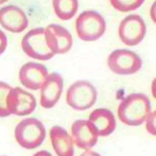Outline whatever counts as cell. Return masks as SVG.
Masks as SVG:
<instances>
[{
  "label": "cell",
  "instance_id": "10",
  "mask_svg": "<svg viewBox=\"0 0 156 156\" xmlns=\"http://www.w3.org/2000/svg\"><path fill=\"white\" fill-rule=\"evenodd\" d=\"M0 25L13 33H20L28 26L26 13L15 5H8L0 9Z\"/></svg>",
  "mask_w": 156,
  "mask_h": 156
},
{
  "label": "cell",
  "instance_id": "7",
  "mask_svg": "<svg viewBox=\"0 0 156 156\" xmlns=\"http://www.w3.org/2000/svg\"><path fill=\"white\" fill-rule=\"evenodd\" d=\"M146 32V24L138 15L132 14L125 17L120 23L118 35L126 45L133 46L139 44Z\"/></svg>",
  "mask_w": 156,
  "mask_h": 156
},
{
  "label": "cell",
  "instance_id": "14",
  "mask_svg": "<svg viewBox=\"0 0 156 156\" xmlns=\"http://www.w3.org/2000/svg\"><path fill=\"white\" fill-rule=\"evenodd\" d=\"M88 121L94 128L98 136L110 135L116 129V119L113 113L105 108L93 110L89 115Z\"/></svg>",
  "mask_w": 156,
  "mask_h": 156
},
{
  "label": "cell",
  "instance_id": "17",
  "mask_svg": "<svg viewBox=\"0 0 156 156\" xmlns=\"http://www.w3.org/2000/svg\"><path fill=\"white\" fill-rule=\"evenodd\" d=\"M111 5L116 10L128 12L139 8L144 0H109Z\"/></svg>",
  "mask_w": 156,
  "mask_h": 156
},
{
  "label": "cell",
  "instance_id": "21",
  "mask_svg": "<svg viewBox=\"0 0 156 156\" xmlns=\"http://www.w3.org/2000/svg\"><path fill=\"white\" fill-rule=\"evenodd\" d=\"M80 156H102L98 152H96L94 151H90V150H86L83 152H82Z\"/></svg>",
  "mask_w": 156,
  "mask_h": 156
},
{
  "label": "cell",
  "instance_id": "5",
  "mask_svg": "<svg viewBox=\"0 0 156 156\" xmlns=\"http://www.w3.org/2000/svg\"><path fill=\"white\" fill-rule=\"evenodd\" d=\"M21 48L27 56L36 60H48L55 55L48 45L45 28L43 27L27 32L22 38Z\"/></svg>",
  "mask_w": 156,
  "mask_h": 156
},
{
  "label": "cell",
  "instance_id": "11",
  "mask_svg": "<svg viewBox=\"0 0 156 156\" xmlns=\"http://www.w3.org/2000/svg\"><path fill=\"white\" fill-rule=\"evenodd\" d=\"M48 76V70L43 65L33 62L24 64L19 71L21 83L31 90L40 89Z\"/></svg>",
  "mask_w": 156,
  "mask_h": 156
},
{
  "label": "cell",
  "instance_id": "20",
  "mask_svg": "<svg viewBox=\"0 0 156 156\" xmlns=\"http://www.w3.org/2000/svg\"><path fill=\"white\" fill-rule=\"evenodd\" d=\"M7 38L5 33L0 29V55L3 54L7 46Z\"/></svg>",
  "mask_w": 156,
  "mask_h": 156
},
{
  "label": "cell",
  "instance_id": "15",
  "mask_svg": "<svg viewBox=\"0 0 156 156\" xmlns=\"http://www.w3.org/2000/svg\"><path fill=\"white\" fill-rule=\"evenodd\" d=\"M49 135L52 147L57 156H74L73 141L65 129L54 126L51 128Z\"/></svg>",
  "mask_w": 156,
  "mask_h": 156
},
{
  "label": "cell",
  "instance_id": "4",
  "mask_svg": "<svg viewBox=\"0 0 156 156\" xmlns=\"http://www.w3.org/2000/svg\"><path fill=\"white\" fill-rule=\"evenodd\" d=\"M97 91L88 80H80L74 82L66 91L67 104L76 110H85L91 108L97 99Z\"/></svg>",
  "mask_w": 156,
  "mask_h": 156
},
{
  "label": "cell",
  "instance_id": "12",
  "mask_svg": "<svg viewBox=\"0 0 156 156\" xmlns=\"http://www.w3.org/2000/svg\"><path fill=\"white\" fill-rule=\"evenodd\" d=\"M63 87V80L59 74H48L40 88V105L44 108L53 107L60 98Z\"/></svg>",
  "mask_w": 156,
  "mask_h": 156
},
{
  "label": "cell",
  "instance_id": "18",
  "mask_svg": "<svg viewBox=\"0 0 156 156\" xmlns=\"http://www.w3.org/2000/svg\"><path fill=\"white\" fill-rule=\"evenodd\" d=\"M12 88L8 83L0 81V118L10 115L7 108V96Z\"/></svg>",
  "mask_w": 156,
  "mask_h": 156
},
{
  "label": "cell",
  "instance_id": "3",
  "mask_svg": "<svg viewBox=\"0 0 156 156\" xmlns=\"http://www.w3.org/2000/svg\"><path fill=\"white\" fill-rule=\"evenodd\" d=\"M75 27L78 37L85 41L99 39L105 32L106 23L104 18L94 10H85L76 18Z\"/></svg>",
  "mask_w": 156,
  "mask_h": 156
},
{
  "label": "cell",
  "instance_id": "9",
  "mask_svg": "<svg viewBox=\"0 0 156 156\" xmlns=\"http://www.w3.org/2000/svg\"><path fill=\"white\" fill-rule=\"evenodd\" d=\"M48 45L55 54H65L73 45V38L69 32L63 26L51 24L45 28Z\"/></svg>",
  "mask_w": 156,
  "mask_h": 156
},
{
  "label": "cell",
  "instance_id": "24",
  "mask_svg": "<svg viewBox=\"0 0 156 156\" xmlns=\"http://www.w3.org/2000/svg\"><path fill=\"white\" fill-rule=\"evenodd\" d=\"M2 156H7V155H2Z\"/></svg>",
  "mask_w": 156,
  "mask_h": 156
},
{
  "label": "cell",
  "instance_id": "22",
  "mask_svg": "<svg viewBox=\"0 0 156 156\" xmlns=\"http://www.w3.org/2000/svg\"><path fill=\"white\" fill-rule=\"evenodd\" d=\"M33 156H52L51 154L46 151H40L36 152Z\"/></svg>",
  "mask_w": 156,
  "mask_h": 156
},
{
  "label": "cell",
  "instance_id": "6",
  "mask_svg": "<svg viewBox=\"0 0 156 156\" xmlns=\"http://www.w3.org/2000/svg\"><path fill=\"white\" fill-rule=\"evenodd\" d=\"M107 65L115 74L130 75L141 68L142 60L135 52L126 49L113 51L107 58Z\"/></svg>",
  "mask_w": 156,
  "mask_h": 156
},
{
  "label": "cell",
  "instance_id": "19",
  "mask_svg": "<svg viewBox=\"0 0 156 156\" xmlns=\"http://www.w3.org/2000/svg\"><path fill=\"white\" fill-rule=\"evenodd\" d=\"M146 129L149 133L155 135V111H151L146 119Z\"/></svg>",
  "mask_w": 156,
  "mask_h": 156
},
{
  "label": "cell",
  "instance_id": "2",
  "mask_svg": "<svg viewBox=\"0 0 156 156\" xmlns=\"http://www.w3.org/2000/svg\"><path fill=\"white\" fill-rule=\"evenodd\" d=\"M14 135L16 141L22 147L33 149L43 142L46 136V129L38 119L27 118L16 125Z\"/></svg>",
  "mask_w": 156,
  "mask_h": 156
},
{
  "label": "cell",
  "instance_id": "8",
  "mask_svg": "<svg viewBox=\"0 0 156 156\" xmlns=\"http://www.w3.org/2000/svg\"><path fill=\"white\" fill-rule=\"evenodd\" d=\"M37 101L30 93L16 87L10 90L7 96V108L10 115L26 116L35 109Z\"/></svg>",
  "mask_w": 156,
  "mask_h": 156
},
{
  "label": "cell",
  "instance_id": "1",
  "mask_svg": "<svg viewBox=\"0 0 156 156\" xmlns=\"http://www.w3.org/2000/svg\"><path fill=\"white\" fill-rule=\"evenodd\" d=\"M151 112L148 97L143 93H134L124 98L118 108V116L124 124L138 126L143 124Z\"/></svg>",
  "mask_w": 156,
  "mask_h": 156
},
{
  "label": "cell",
  "instance_id": "13",
  "mask_svg": "<svg viewBox=\"0 0 156 156\" xmlns=\"http://www.w3.org/2000/svg\"><path fill=\"white\" fill-rule=\"evenodd\" d=\"M71 132L73 142L80 149L89 150L98 141V135L88 120L75 121L71 126Z\"/></svg>",
  "mask_w": 156,
  "mask_h": 156
},
{
  "label": "cell",
  "instance_id": "23",
  "mask_svg": "<svg viewBox=\"0 0 156 156\" xmlns=\"http://www.w3.org/2000/svg\"><path fill=\"white\" fill-rule=\"evenodd\" d=\"M7 1H8V0H0V5L4 4Z\"/></svg>",
  "mask_w": 156,
  "mask_h": 156
},
{
  "label": "cell",
  "instance_id": "16",
  "mask_svg": "<svg viewBox=\"0 0 156 156\" xmlns=\"http://www.w3.org/2000/svg\"><path fill=\"white\" fill-rule=\"evenodd\" d=\"M52 6L56 16L66 21L76 13L79 7L78 0H52Z\"/></svg>",
  "mask_w": 156,
  "mask_h": 156
}]
</instances>
